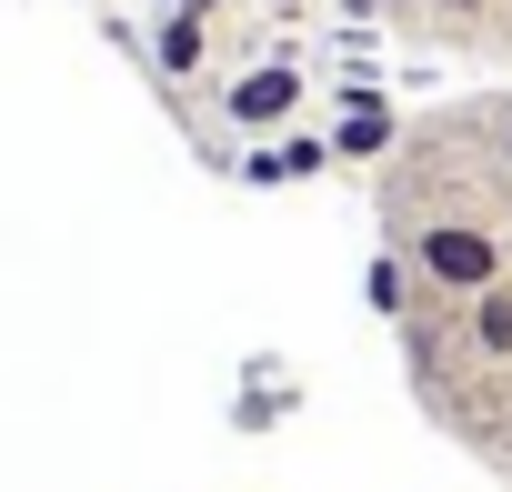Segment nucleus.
<instances>
[{
    "label": "nucleus",
    "instance_id": "1",
    "mask_svg": "<svg viewBox=\"0 0 512 492\" xmlns=\"http://www.w3.org/2000/svg\"><path fill=\"white\" fill-rule=\"evenodd\" d=\"M382 231L432 302H472V292L512 282V191L492 171H472L442 131L382 171Z\"/></svg>",
    "mask_w": 512,
    "mask_h": 492
},
{
    "label": "nucleus",
    "instance_id": "2",
    "mask_svg": "<svg viewBox=\"0 0 512 492\" xmlns=\"http://www.w3.org/2000/svg\"><path fill=\"white\" fill-rule=\"evenodd\" d=\"M302 101H312L302 61H251V71H231V81H221V121H231V131H282Z\"/></svg>",
    "mask_w": 512,
    "mask_h": 492
},
{
    "label": "nucleus",
    "instance_id": "3",
    "mask_svg": "<svg viewBox=\"0 0 512 492\" xmlns=\"http://www.w3.org/2000/svg\"><path fill=\"white\" fill-rule=\"evenodd\" d=\"M442 141H452L472 171H492V181L512 191V91H502V101H472L462 121H442Z\"/></svg>",
    "mask_w": 512,
    "mask_h": 492
},
{
    "label": "nucleus",
    "instance_id": "4",
    "mask_svg": "<svg viewBox=\"0 0 512 492\" xmlns=\"http://www.w3.org/2000/svg\"><path fill=\"white\" fill-rule=\"evenodd\" d=\"M402 21L472 51V41H502V31H512V0H402Z\"/></svg>",
    "mask_w": 512,
    "mask_h": 492
},
{
    "label": "nucleus",
    "instance_id": "5",
    "mask_svg": "<svg viewBox=\"0 0 512 492\" xmlns=\"http://www.w3.org/2000/svg\"><path fill=\"white\" fill-rule=\"evenodd\" d=\"M452 332H462V352H472L482 372H512V282H492V292L452 302Z\"/></svg>",
    "mask_w": 512,
    "mask_h": 492
},
{
    "label": "nucleus",
    "instance_id": "6",
    "mask_svg": "<svg viewBox=\"0 0 512 492\" xmlns=\"http://www.w3.org/2000/svg\"><path fill=\"white\" fill-rule=\"evenodd\" d=\"M151 51H161V71H171V81H201V71H211V21H181V11H161Z\"/></svg>",
    "mask_w": 512,
    "mask_h": 492
},
{
    "label": "nucleus",
    "instance_id": "7",
    "mask_svg": "<svg viewBox=\"0 0 512 492\" xmlns=\"http://www.w3.org/2000/svg\"><path fill=\"white\" fill-rule=\"evenodd\" d=\"M392 141H402V131H392V111H382V101H362V111L332 131V161H382Z\"/></svg>",
    "mask_w": 512,
    "mask_h": 492
},
{
    "label": "nucleus",
    "instance_id": "8",
    "mask_svg": "<svg viewBox=\"0 0 512 492\" xmlns=\"http://www.w3.org/2000/svg\"><path fill=\"white\" fill-rule=\"evenodd\" d=\"M362 292H372V312H382V322H402V312H412V292H422V282H412V262H402V252H382V262H372V282H362Z\"/></svg>",
    "mask_w": 512,
    "mask_h": 492
},
{
    "label": "nucleus",
    "instance_id": "9",
    "mask_svg": "<svg viewBox=\"0 0 512 492\" xmlns=\"http://www.w3.org/2000/svg\"><path fill=\"white\" fill-rule=\"evenodd\" d=\"M161 11H181V21H221L231 0H161Z\"/></svg>",
    "mask_w": 512,
    "mask_h": 492
}]
</instances>
